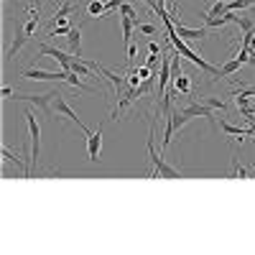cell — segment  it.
<instances>
[{
    "label": "cell",
    "mask_w": 255,
    "mask_h": 255,
    "mask_svg": "<svg viewBox=\"0 0 255 255\" xmlns=\"http://www.w3.org/2000/svg\"><path fill=\"white\" fill-rule=\"evenodd\" d=\"M153 135H156V123L151 120V128H148V156H151V163H153V171H151V179L161 176V179H181V171L174 166H168L161 156H156V145H153Z\"/></svg>",
    "instance_id": "cell-1"
},
{
    "label": "cell",
    "mask_w": 255,
    "mask_h": 255,
    "mask_svg": "<svg viewBox=\"0 0 255 255\" xmlns=\"http://www.w3.org/2000/svg\"><path fill=\"white\" fill-rule=\"evenodd\" d=\"M59 92L56 90H51V92H44V95H26V92H15V97H10V100H15V102H28V105H36V108H41L51 120H54V97H56Z\"/></svg>",
    "instance_id": "cell-2"
},
{
    "label": "cell",
    "mask_w": 255,
    "mask_h": 255,
    "mask_svg": "<svg viewBox=\"0 0 255 255\" xmlns=\"http://www.w3.org/2000/svg\"><path fill=\"white\" fill-rule=\"evenodd\" d=\"M23 118H26V123H28V133H31V163L36 166L38 163V156H41V125H38V120H36V115H33V110L28 108L26 113H23Z\"/></svg>",
    "instance_id": "cell-3"
},
{
    "label": "cell",
    "mask_w": 255,
    "mask_h": 255,
    "mask_svg": "<svg viewBox=\"0 0 255 255\" xmlns=\"http://www.w3.org/2000/svg\"><path fill=\"white\" fill-rule=\"evenodd\" d=\"M23 79H31V82H59V79H64L67 77V72H49V69H38V67H31V69H26L23 74H20Z\"/></svg>",
    "instance_id": "cell-4"
},
{
    "label": "cell",
    "mask_w": 255,
    "mask_h": 255,
    "mask_svg": "<svg viewBox=\"0 0 255 255\" xmlns=\"http://www.w3.org/2000/svg\"><path fill=\"white\" fill-rule=\"evenodd\" d=\"M38 54H41V56H51V59H56V61L61 64V69H64V72H72V54L61 51V49H56V46H51V44H41V46H38Z\"/></svg>",
    "instance_id": "cell-5"
},
{
    "label": "cell",
    "mask_w": 255,
    "mask_h": 255,
    "mask_svg": "<svg viewBox=\"0 0 255 255\" xmlns=\"http://www.w3.org/2000/svg\"><path fill=\"white\" fill-rule=\"evenodd\" d=\"M54 113H56V115H64V118H69V120H74V123H77V125L82 128V130H84V133H87V135L92 133V130H90V128H84V123H79V118H77V113H74V110L69 108V102H67V97H64L61 92H59V95L54 97Z\"/></svg>",
    "instance_id": "cell-6"
},
{
    "label": "cell",
    "mask_w": 255,
    "mask_h": 255,
    "mask_svg": "<svg viewBox=\"0 0 255 255\" xmlns=\"http://www.w3.org/2000/svg\"><path fill=\"white\" fill-rule=\"evenodd\" d=\"M90 64H92V67H95V69H97V72H100V74H102L105 79H110V82H113V95H115V97L120 100V97H123V87H125V82H128V77H120V74L110 72L108 67H102L100 61H90Z\"/></svg>",
    "instance_id": "cell-7"
},
{
    "label": "cell",
    "mask_w": 255,
    "mask_h": 255,
    "mask_svg": "<svg viewBox=\"0 0 255 255\" xmlns=\"http://www.w3.org/2000/svg\"><path fill=\"white\" fill-rule=\"evenodd\" d=\"M181 110H184V113H186L189 118H207L212 128L217 125V120H215V113H212L215 108H209L207 102H199V100H197L194 105H186V108H181Z\"/></svg>",
    "instance_id": "cell-8"
},
{
    "label": "cell",
    "mask_w": 255,
    "mask_h": 255,
    "mask_svg": "<svg viewBox=\"0 0 255 255\" xmlns=\"http://www.w3.org/2000/svg\"><path fill=\"white\" fill-rule=\"evenodd\" d=\"M105 125V123H102ZM102 125H97V130L87 135V158L90 161H100V151H102Z\"/></svg>",
    "instance_id": "cell-9"
},
{
    "label": "cell",
    "mask_w": 255,
    "mask_h": 255,
    "mask_svg": "<svg viewBox=\"0 0 255 255\" xmlns=\"http://www.w3.org/2000/svg\"><path fill=\"white\" fill-rule=\"evenodd\" d=\"M28 41V33H26V28H15V38H13V44H10V49L5 51V64H10L18 54H20V49H23V44Z\"/></svg>",
    "instance_id": "cell-10"
},
{
    "label": "cell",
    "mask_w": 255,
    "mask_h": 255,
    "mask_svg": "<svg viewBox=\"0 0 255 255\" xmlns=\"http://www.w3.org/2000/svg\"><path fill=\"white\" fill-rule=\"evenodd\" d=\"M174 26H176V33H179L184 41H202V38L207 36V31H209L207 26H204V28H186L184 23H174Z\"/></svg>",
    "instance_id": "cell-11"
},
{
    "label": "cell",
    "mask_w": 255,
    "mask_h": 255,
    "mask_svg": "<svg viewBox=\"0 0 255 255\" xmlns=\"http://www.w3.org/2000/svg\"><path fill=\"white\" fill-rule=\"evenodd\" d=\"M3 158L8 161V163H15L18 168H20V174H23V179H31V166L23 161V158H20V156H15V153H10L8 151V148L3 145Z\"/></svg>",
    "instance_id": "cell-12"
},
{
    "label": "cell",
    "mask_w": 255,
    "mask_h": 255,
    "mask_svg": "<svg viewBox=\"0 0 255 255\" xmlns=\"http://www.w3.org/2000/svg\"><path fill=\"white\" fill-rule=\"evenodd\" d=\"M67 41H69V54L82 56V26H74V28L67 33Z\"/></svg>",
    "instance_id": "cell-13"
},
{
    "label": "cell",
    "mask_w": 255,
    "mask_h": 255,
    "mask_svg": "<svg viewBox=\"0 0 255 255\" xmlns=\"http://www.w3.org/2000/svg\"><path fill=\"white\" fill-rule=\"evenodd\" d=\"M243 67H245V64H243L240 59H230V61H225L222 67H220V79H227V77H232V74H238Z\"/></svg>",
    "instance_id": "cell-14"
},
{
    "label": "cell",
    "mask_w": 255,
    "mask_h": 255,
    "mask_svg": "<svg viewBox=\"0 0 255 255\" xmlns=\"http://www.w3.org/2000/svg\"><path fill=\"white\" fill-rule=\"evenodd\" d=\"M220 128L225 135H250V128H238V125H230L227 120H220Z\"/></svg>",
    "instance_id": "cell-15"
},
{
    "label": "cell",
    "mask_w": 255,
    "mask_h": 255,
    "mask_svg": "<svg viewBox=\"0 0 255 255\" xmlns=\"http://www.w3.org/2000/svg\"><path fill=\"white\" fill-rule=\"evenodd\" d=\"M120 26H123V38H125V46L133 41V28H135V23L128 15H120Z\"/></svg>",
    "instance_id": "cell-16"
},
{
    "label": "cell",
    "mask_w": 255,
    "mask_h": 255,
    "mask_svg": "<svg viewBox=\"0 0 255 255\" xmlns=\"http://www.w3.org/2000/svg\"><path fill=\"white\" fill-rule=\"evenodd\" d=\"M64 82H67V84H72L74 90H84V92H92V87H90V84H84V82L79 79V74H77V72H67V77H64Z\"/></svg>",
    "instance_id": "cell-17"
},
{
    "label": "cell",
    "mask_w": 255,
    "mask_h": 255,
    "mask_svg": "<svg viewBox=\"0 0 255 255\" xmlns=\"http://www.w3.org/2000/svg\"><path fill=\"white\" fill-rule=\"evenodd\" d=\"M230 163H232V168H230L227 179H238V176H240V179H248V176H250V174H248V168H243V166L238 163V156H232Z\"/></svg>",
    "instance_id": "cell-18"
},
{
    "label": "cell",
    "mask_w": 255,
    "mask_h": 255,
    "mask_svg": "<svg viewBox=\"0 0 255 255\" xmlns=\"http://www.w3.org/2000/svg\"><path fill=\"white\" fill-rule=\"evenodd\" d=\"M174 87H176V92H181V95H191V79L181 74V77L174 79Z\"/></svg>",
    "instance_id": "cell-19"
},
{
    "label": "cell",
    "mask_w": 255,
    "mask_h": 255,
    "mask_svg": "<svg viewBox=\"0 0 255 255\" xmlns=\"http://www.w3.org/2000/svg\"><path fill=\"white\" fill-rule=\"evenodd\" d=\"M197 100H199V102H207L209 108H215V110L227 113V102H225V100H220V97H212V95H209V97H197Z\"/></svg>",
    "instance_id": "cell-20"
},
{
    "label": "cell",
    "mask_w": 255,
    "mask_h": 255,
    "mask_svg": "<svg viewBox=\"0 0 255 255\" xmlns=\"http://www.w3.org/2000/svg\"><path fill=\"white\" fill-rule=\"evenodd\" d=\"M227 13V3H220V0H215V5H212L202 18H217V15H225Z\"/></svg>",
    "instance_id": "cell-21"
},
{
    "label": "cell",
    "mask_w": 255,
    "mask_h": 255,
    "mask_svg": "<svg viewBox=\"0 0 255 255\" xmlns=\"http://www.w3.org/2000/svg\"><path fill=\"white\" fill-rule=\"evenodd\" d=\"M87 15H97V18H102L105 15V3H102V0H92V3L87 5Z\"/></svg>",
    "instance_id": "cell-22"
},
{
    "label": "cell",
    "mask_w": 255,
    "mask_h": 255,
    "mask_svg": "<svg viewBox=\"0 0 255 255\" xmlns=\"http://www.w3.org/2000/svg\"><path fill=\"white\" fill-rule=\"evenodd\" d=\"M207 28H225L227 26V15H217V18H204Z\"/></svg>",
    "instance_id": "cell-23"
},
{
    "label": "cell",
    "mask_w": 255,
    "mask_h": 255,
    "mask_svg": "<svg viewBox=\"0 0 255 255\" xmlns=\"http://www.w3.org/2000/svg\"><path fill=\"white\" fill-rule=\"evenodd\" d=\"M255 0H230L227 3V10H243V8H253Z\"/></svg>",
    "instance_id": "cell-24"
},
{
    "label": "cell",
    "mask_w": 255,
    "mask_h": 255,
    "mask_svg": "<svg viewBox=\"0 0 255 255\" xmlns=\"http://www.w3.org/2000/svg\"><path fill=\"white\" fill-rule=\"evenodd\" d=\"M235 26H240V28H243V33H245V31H255V20H253V18H248V15H238Z\"/></svg>",
    "instance_id": "cell-25"
},
{
    "label": "cell",
    "mask_w": 255,
    "mask_h": 255,
    "mask_svg": "<svg viewBox=\"0 0 255 255\" xmlns=\"http://www.w3.org/2000/svg\"><path fill=\"white\" fill-rule=\"evenodd\" d=\"M240 113H243V118L250 123V125H255V108H250V105H245V108H240Z\"/></svg>",
    "instance_id": "cell-26"
},
{
    "label": "cell",
    "mask_w": 255,
    "mask_h": 255,
    "mask_svg": "<svg viewBox=\"0 0 255 255\" xmlns=\"http://www.w3.org/2000/svg\"><path fill=\"white\" fill-rule=\"evenodd\" d=\"M23 28H26V33H28V38H31V36L36 33V28H38V18H28V23H26Z\"/></svg>",
    "instance_id": "cell-27"
},
{
    "label": "cell",
    "mask_w": 255,
    "mask_h": 255,
    "mask_svg": "<svg viewBox=\"0 0 255 255\" xmlns=\"http://www.w3.org/2000/svg\"><path fill=\"white\" fill-rule=\"evenodd\" d=\"M138 31H140V33H145V36H153L158 28H156L153 23H140V26H138Z\"/></svg>",
    "instance_id": "cell-28"
},
{
    "label": "cell",
    "mask_w": 255,
    "mask_h": 255,
    "mask_svg": "<svg viewBox=\"0 0 255 255\" xmlns=\"http://www.w3.org/2000/svg\"><path fill=\"white\" fill-rule=\"evenodd\" d=\"M163 54H148V59H145V64H148V67H151V69H156V64H158V59H161Z\"/></svg>",
    "instance_id": "cell-29"
},
{
    "label": "cell",
    "mask_w": 255,
    "mask_h": 255,
    "mask_svg": "<svg viewBox=\"0 0 255 255\" xmlns=\"http://www.w3.org/2000/svg\"><path fill=\"white\" fill-rule=\"evenodd\" d=\"M148 54H161V46L156 44V41H151V44H148Z\"/></svg>",
    "instance_id": "cell-30"
},
{
    "label": "cell",
    "mask_w": 255,
    "mask_h": 255,
    "mask_svg": "<svg viewBox=\"0 0 255 255\" xmlns=\"http://www.w3.org/2000/svg\"><path fill=\"white\" fill-rule=\"evenodd\" d=\"M10 95H13V90H10V87H3V97L10 100Z\"/></svg>",
    "instance_id": "cell-31"
},
{
    "label": "cell",
    "mask_w": 255,
    "mask_h": 255,
    "mask_svg": "<svg viewBox=\"0 0 255 255\" xmlns=\"http://www.w3.org/2000/svg\"><path fill=\"white\" fill-rule=\"evenodd\" d=\"M44 3H46V0H31V5H36L38 10H41V5H44Z\"/></svg>",
    "instance_id": "cell-32"
},
{
    "label": "cell",
    "mask_w": 255,
    "mask_h": 255,
    "mask_svg": "<svg viewBox=\"0 0 255 255\" xmlns=\"http://www.w3.org/2000/svg\"><path fill=\"white\" fill-rule=\"evenodd\" d=\"M220 3H230V0H220Z\"/></svg>",
    "instance_id": "cell-33"
},
{
    "label": "cell",
    "mask_w": 255,
    "mask_h": 255,
    "mask_svg": "<svg viewBox=\"0 0 255 255\" xmlns=\"http://www.w3.org/2000/svg\"><path fill=\"white\" fill-rule=\"evenodd\" d=\"M253 174H255V171H253Z\"/></svg>",
    "instance_id": "cell-34"
}]
</instances>
